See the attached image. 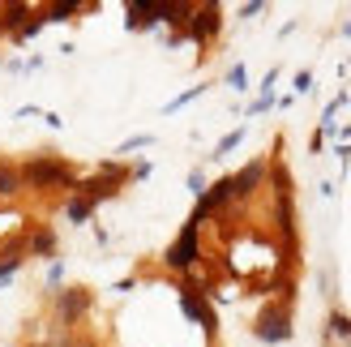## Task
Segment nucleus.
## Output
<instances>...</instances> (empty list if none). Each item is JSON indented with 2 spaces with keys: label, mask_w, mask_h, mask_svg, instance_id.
I'll list each match as a JSON object with an SVG mask.
<instances>
[{
  "label": "nucleus",
  "mask_w": 351,
  "mask_h": 347,
  "mask_svg": "<svg viewBox=\"0 0 351 347\" xmlns=\"http://www.w3.org/2000/svg\"><path fill=\"white\" fill-rule=\"evenodd\" d=\"M17 176L30 189H77V180H82L77 167L64 163L60 154H34V159H26L17 167Z\"/></svg>",
  "instance_id": "obj_1"
},
{
  "label": "nucleus",
  "mask_w": 351,
  "mask_h": 347,
  "mask_svg": "<svg viewBox=\"0 0 351 347\" xmlns=\"http://www.w3.org/2000/svg\"><path fill=\"white\" fill-rule=\"evenodd\" d=\"M125 180H129V167H125V163H116V159H103L95 176H82V180H77V189H73V193L99 206V202L116 198V193H120V184H125Z\"/></svg>",
  "instance_id": "obj_2"
},
{
  "label": "nucleus",
  "mask_w": 351,
  "mask_h": 347,
  "mask_svg": "<svg viewBox=\"0 0 351 347\" xmlns=\"http://www.w3.org/2000/svg\"><path fill=\"white\" fill-rule=\"evenodd\" d=\"M163 266H167V270H176V274H193V270L202 266V228H197L193 219L180 228L176 245L163 253Z\"/></svg>",
  "instance_id": "obj_3"
},
{
  "label": "nucleus",
  "mask_w": 351,
  "mask_h": 347,
  "mask_svg": "<svg viewBox=\"0 0 351 347\" xmlns=\"http://www.w3.org/2000/svg\"><path fill=\"white\" fill-rule=\"evenodd\" d=\"M180 309L193 318L206 331V339H215L219 335V322H215V309H210V300H206V291L197 287V270L193 274H184L180 279Z\"/></svg>",
  "instance_id": "obj_4"
},
{
  "label": "nucleus",
  "mask_w": 351,
  "mask_h": 347,
  "mask_svg": "<svg viewBox=\"0 0 351 347\" xmlns=\"http://www.w3.org/2000/svg\"><path fill=\"white\" fill-rule=\"evenodd\" d=\"M219 30H223V5H193L189 13V22H184V39H193L197 47L206 43H215L219 39Z\"/></svg>",
  "instance_id": "obj_5"
},
{
  "label": "nucleus",
  "mask_w": 351,
  "mask_h": 347,
  "mask_svg": "<svg viewBox=\"0 0 351 347\" xmlns=\"http://www.w3.org/2000/svg\"><path fill=\"white\" fill-rule=\"evenodd\" d=\"M253 335H257L261 343H287V339H291V309H287V304L261 309L257 322H253Z\"/></svg>",
  "instance_id": "obj_6"
},
{
  "label": "nucleus",
  "mask_w": 351,
  "mask_h": 347,
  "mask_svg": "<svg viewBox=\"0 0 351 347\" xmlns=\"http://www.w3.org/2000/svg\"><path fill=\"white\" fill-rule=\"evenodd\" d=\"M51 304H56V318H60V326H73V322H82L86 313H90V291L86 287H60V291H51Z\"/></svg>",
  "instance_id": "obj_7"
},
{
  "label": "nucleus",
  "mask_w": 351,
  "mask_h": 347,
  "mask_svg": "<svg viewBox=\"0 0 351 347\" xmlns=\"http://www.w3.org/2000/svg\"><path fill=\"white\" fill-rule=\"evenodd\" d=\"M266 167H270L266 159H253V163H244V167L236 171V176H232V184H236V202H249L257 189L266 184Z\"/></svg>",
  "instance_id": "obj_8"
},
{
  "label": "nucleus",
  "mask_w": 351,
  "mask_h": 347,
  "mask_svg": "<svg viewBox=\"0 0 351 347\" xmlns=\"http://www.w3.org/2000/svg\"><path fill=\"white\" fill-rule=\"evenodd\" d=\"M26 253L30 257H56V232H51V228H34L26 236Z\"/></svg>",
  "instance_id": "obj_9"
},
{
  "label": "nucleus",
  "mask_w": 351,
  "mask_h": 347,
  "mask_svg": "<svg viewBox=\"0 0 351 347\" xmlns=\"http://www.w3.org/2000/svg\"><path fill=\"white\" fill-rule=\"evenodd\" d=\"M30 17H34L30 5H5V9H0V34H17Z\"/></svg>",
  "instance_id": "obj_10"
},
{
  "label": "nucleus",
  "mask_w": 351,
  "mask_h": 347,
  "mask_svg": "<svg viewBox=\"0 0 351 347\" xmlns=\"http://www.w3.org/2000/svg\"><path fill=\"white\" fill-rule=\"evenodd\" d=\"M82 9H86L82 0H64V5H47V9H39V17H43V22H69V17L82 13Z\"/></svg>",
  "instance_id": "obj_11"
},
{
  "label": "nucleus",
  "mask_w": 351,
  "mask_h": 347,
  "mask_svg": "<svg viewBox=\"0 0 351 347\" xmlns=\"http://www.w3.org/2000/svg\"><path fill=\"white\" fill-rule=\"evenodd\" d=\"M64 215L73 219V223H90V215H95V202H86V198H77V193H73V198L64 202Z\"/></svg>",
  "instance_id": "obj_12"
},
{
  "label": "nucleus",
  "mask_w": 351,
  "mask_h": 347,
  "mask_svg": "<svg viewBox=\"0 0 351 347\" xmlns=\"http://www.w3.org/2000/svg\"><path fill=\"white\" fill-rule=\"evenodd\" d=\"M326 335L330 339H351V318L343 313V309H335V313L326 318Z\"/></svg>",
  "instance_id": "obj_13"
},
{
  "label": "nucleus",
  "mask_w": 351,
  "mask_h": 347,
  "mask_svg": "<svg viewBox=\"0 0 351 347\" xmlns=\"http://www.w3.org/2000/svg\"><path fill=\"white\" fill-rule=\"evenodd\" d=\"M17 189H22V176H17V167L0 163V198H13Z\"/></svg>",
  "instance_id": "obj_14"
},
{
  "label": "nucleus",
  "mask_w": 351,
  "mask_h": 347,
  "mask_svg": "<svg viewBox=\"0 0 351 347\" xmlns=\"http://www.w3.org/2000/svg\"><path fill=\"white\" fill-rule=\"evenodd\" d=\"M240 142H244V129H232V133H227L223 142L215 146V154H210V159H223V154H232V150H236Z\"/></svg>",
  "instance_id": "obj_15"
},
{
  "label": "nucleus",
  "mask_w": 351,
  "mask_h": 347,
  "mask_svg": "<svg viewBox=\"0 0 351 347\" xmlns=\"http://www.w3.org/2000/svg\"><path fill=\"white\" fill-rule=\"evenodd\" d=\"M142 146H154L150 133H137V137H129V142H120V154H133V150H142Z\"/></svg>",
  "instance_id": "obj_16"
},
{
  "label": "nucleus",
  "mask_w": 351,
  "mask_h": 347,
  "mask_svg": "<svg viewBox=\"0 0 351 347\" xmlns=\"http://www.w3.org/2000/svg\"><path fill=\"white\" fill-rule=\"evenodd\" d=\"M227 86H232V91H249V73H244V64H236L232 73H227Z\"/></svg>",
  "instance_id": "obj_17"
},
{
  "label": "nucleus",
  "mask_w": 351,
  "mask_h": 347,
  "mask_svg": "<svg viewBox=\"0 0 351 347\" xmlns=\"http://www.w3.org/2000/svg\"><path fill=\"white\" fill-rule=\"evenodd\" d=\"M202 91H206V86H193V91H184L180 99H171V103H167V112H180V108H184V103H193V99H197Z\"/></svg>",
  "instance_id": "obj_18"
},
{
  "label": "nucleus",
  "mask_w": 351,
  "mask_h": 347,
  "mask_svg": "<svg viewBox=\"0 0 351 347\" xmlns=\"http://www.w3.org/2000/svg\"><path fill=\"white\" fill-rule=\"evenodd\" d=\"M313 91V73L304 69V73H295V95H308Z\"/></svg>",
  "instance_id": "obj_19"
},
{
  "label": "nucleus",
  "mask_w": 351,
  "mask_h": 347,
  "mask_svg": "<svg viewBox=\"0 0 351 347\" xmlns=\"http://www.w3.org/2000/svg\"><path fill=\"white\" fill-rule=\"evenodd\" d=\"M189 189H193V193H197V198L206 193V180H202V171H189Z\"/></svg>",
  "instance_id": "obj_20"
},
{
  "label": "nucleus",
  "mask_w": 351,
  "mask_h": 347,
  "mask_svg": "<svg viewBox=\"0 0 351 347\" xmlns=\"http://www.w3.org/2000/svg\"><path fill=\"white\" fill-rule=\"evenodd\" d=\"M270 108H274V99H257L253 108H249V116H261V112H270Z\"/></svg>",
  "instance_id": "obj_21"
},
{
  "label": "nucleus",
  "mask_w": 351,
  "mask_h": 347,
  "mask_svg": "<svg viewBox=\"0 0 351 347\" xmlns=\"http://www.w3.org/2000/svg\"><path fill=\"white\" fill-rule=\"evenodd\" d=\"M77 347H99V343H77Z\"/></svg>",
  "instance_id": "obj_22"
},
{
  "label": "nucleus",
  "mask_w": 351,
  "mask_h": 347,
  "mask_svg": "<svg viewBox=\"0 0 351 347\" xmlns=\"http://www.w3.org/2000/svg\"><path fill=\"white\" fill-rule=\"evenodd\" d=\"M30 347H47V343H30Z\"/></svg>",
  "instance_id": "obj_23"
},
{
  "label": "nucleus",
  "mask_w": 351,
  "mask_h": 347,
  "mask_svg": "<svg viewBox=\"0 0 351 347\" xmlns=\"http://www.w3.org/2000/svg\"><path fill=\"white\" fill-rule=\"evenodd\" d=\"M347 34H351V22H347Z\"/></svg>",
  "instance_id": "obj_24"
}]
</instances>
